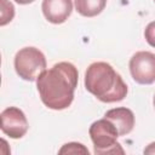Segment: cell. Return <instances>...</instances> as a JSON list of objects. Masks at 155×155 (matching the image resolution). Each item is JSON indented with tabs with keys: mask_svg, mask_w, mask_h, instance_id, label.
Masks as SVG:
<instances>
[{
	"mask_svg": "<svg viewBox=\"0 0 155 155\" xmlns=\"http://www.w3.org/2000/svg\"><path fill=\"white\" fill-rule=\"evenodd\" d=\"M15 69L16 73L27 81H35L39 75L46 70L45 54L36 47L21 48L15 56Z\"/></svg>",
	"mask_w": 155,
	"mask_h": 155,
	"instance_id": "obj_4",
	"label": "cell"
},
{
	"mask_svg": "<svg viewBox=\"0 0 155 155\" xmlns=\"http://www.w3.org/2000/svg\"><path fill=\"white\" fill-rule=\"evenodd\" d=\"M144 154H148V155H155V142L150 143V144L144 149Z\"/></svg>",
	"mask_w": 155,
	"mask_h": 155,
	"instance_id": "obj_13",
	"label": "cell"
},
{
	"mask_svg": "<svg viewBox=\"0 0 155 155\" xmlns=\"http://www.w3.org/2000/svg\"><path fill=\"white\" fill-rule=\"evenodd\" d=\"M59 154H85V155H88L90 151L88 149L81 144V143H76V142H71V143H67L64 144L59 151Z\"/></svg>",
	"mask_w": 155,
	"mask_h": 155,
	"instance_id": "obj_11",
	"label": "cell"
},
{
	"mask_svg": "<svg viewBox=\"0 0 155 155\" xmlns=\"http://www.w3.org/2000/svg\"><path fill=\"white\" fill-rule=\"evenodd\" d=\"M78 79V69L69 62H59L46 69L36 79L41 102L53 110L67 109L74 99Z\"/></svg>",
	"mask_w": 155,
	"mask_h": 155,
	"instance_id": "obj_1",
	"label": "cell"
},
{
	"mask_svg": "<svg viewBox=\"0 0 155 155\" xmlns=\"http://www.w3.org/2000/svg\"><path fill=\"white\" fill-rule=\"evenodd\" d=\"M153 104H154V108H155V96H154V99H153Z\"/></svg>",
	"mask_w": 155,
	"mask_h": 155,
	"instance_id": "obj_15",
	"label": "cell"
},
{
	"mask_svg": "<svg viewBox=\"0 0 155 155\" xmlns=\"http://www.w3.org/2000/svg\"><path fill=\"white\" fill-rule=\"evenodd\" d=\"M17 4H19V5H27V4H31L33 1H35V0H15Z\"/></svg>",
	"mask_w": 155,
	"mask_h": 155,
	"instance_id": "obj_14",
	"label": "cell"
},
{
	"mask_svg": "<svg viewBox=\"0 0 155 155\" xmlns=\"http://www.w3.org/2000/svg\"><path fill=\"white\" fill-rule=\"evenodd\" d=\"M45 18L53 24L64 23L73 11L71 0H42L41 5Z\"/></svg>",
	"mask_w": 155,
	"mask_h": 155,
	"instance_id": "obj_7",
	"label": "cell"
},
{
	"mask_svg": "<svg viewBox=\"0 0 155 155\" xmlns=\"http://www.w3.org/2000/svg\"><path fill=\"white\" fill-rule=\"evenodd\" d=\"M104 117L114 124L119 132V136L128 134L134 127V114L126 107L110 109L104 114Z\"/></svg>",
	"mask_w": 155,
	"mask_h": 155,
	"instance_id": "obj_8",
	"label": "cell"
},
{
	"mask_svg": "<svg viewBox=\"0 0 155 155\" xmlns=\"http://www.w3.org/2000/svg\"><path fill=\"white\" fill-rule=\"evenodd\" d=\"M154 1H155V0H154Z\"/></svg>",
	"mask_w": 155,
	"mask_h": 155,
	"instance_id": "obj_16",
	"label": "cell"
},
{
	"mask_svg": "<svg viewBox=\"0 0 155 155\" xmlns=\"http://www.w3.org/2000/svg\"><path fill=\"white\" fill-rule=\"evenodd\" d=\"M130 71L132 79L140 85L155 82V54L149 51L136 52L130 59Z\"/></svg>",
	"mask_w": 155,
	"mask_h": 155,
	"instance_id": "obj_5",
	"label": "cell"
},
{
	"mask_svg": "<svg viewBox=\"0 0 155 155\" xmlns=\"http://www.w3.org/2000/svg\"><path fill=\"white\" fill-rule=\"evenodd\" d=\"M91 140L94 145V154H124V149L117 143L119 132L114 124L108 119L94 121L88 130Z\"/></svg>",
	"mask_w": 155,
	"mask_h": 155,
	"instance_id": "obj_3",
	"label": "cell"
},
{
	"mask_svg": "<svg viewBox=\"0 0 155 155\" xmlns=\"http://www.w3.org/2000/svg\"><path fill=\"white\" fill-rule=\"evenodd\" d=\"M144 38H145L147 42L151 47H155V21L150 22L145 27V29H144Z\"/></svg>",
	"mask_w": 155,
	"mask_h": 155,
	"instance_id": "obj_12",
	"label": "cell"
},
{
	"mask_svg": "<svg viewBox=\"0 0 155 155\" xmlns=\"http://www.w3.org/2000/svg\"><path fill=\"white\" fill-rule=\"evenodd\" d=\"M74 2L76 11L84 17L99 15L107 5V0H74Z\"/></svg>",
	"mask_w": 155,
	"mask_h": 155,
	"instance_id": "obj_9",
	"label": "cell"
},
{
	"mask_svg": "<svg viewBox=\"0 0 155 155\" xmlns=\"http://www.w3.org/2000/svg\"><path fill=\"white\" fill-rule=\"evenodd\" d=\"M1 131L10 138H22L28 131V120L17 107H8L1 111Z\"/></svg>",
	"mask_w": 155,
	"mask_h": 155,
	"instance_id": "obj_6",
	"label": "cell"
},
{
	"mask_svg": "<svg viewBox=\"0 0 155 155\" xmlns=\"http://www.w3.org/2000/svg\"><path fill=\"white\" fill-rule=\"evenodd\" d=\"M85 87L103 103L122 101L127 94V85L121 75L107 62H94L85 73Z\"/></svg>",
	"mask_w": 155,
	"mask_h": 155,
	"instance_id": "obj_2",
	"label": "cell"
},
{
	"mask_svg": "<svg viewBox=\"0 0 155 155\" xmlns=\"http://www.w3.org/2000/svg\"><path fill=\"white\" fill-rule=\"evenodd\" d=\"M15 17V7L8 0H1V18L0 25L4 27L8 22H11Z\"/></svg>",
	"mask_w": 155,
	"mask_h": 155,
	"instance_id": "obj_10",
	"label": "cell"
}]
</instances>
